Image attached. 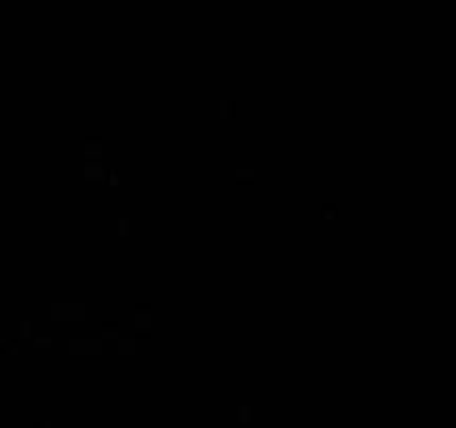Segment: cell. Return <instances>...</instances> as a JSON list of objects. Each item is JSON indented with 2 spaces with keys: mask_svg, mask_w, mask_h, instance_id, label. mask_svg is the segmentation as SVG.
<instances>
[{
  "mask_svg": "<svg viewBox=\"0 0 456 428\" xmlns=\"http://www.w3.org/2000/svg\"><path fill=\"white\" fill-rule=\"evenodd\" d=\"M43 346H47V348L52 346V339H49V337H47V339L40 337V339H38V348H43Z\"/></svg>",
  "mask_w": 456,
  "mask_h": 428,
  "instance_id": "3",
  "label": "cell"
},
{
  "mask_svg": "<svg viewBox=\"0 0 456 428\" xmlns=\"http://www.w3.org/2000/svg\"><path fill=\"white\" fill-rule=\"evenodd\" d=\"M102 328H105L107 334H114L116 330H118V325H116L114 321H105V325H102Z\"/></svg>",
  "mask_w": 456,
  "mask_h": 428,
  "instance_id": "2",
  "label": "cell"
},
{
  "mask_svg": "<svg viewBox=\"0 0 456 428\" xmlns=\"http://www.w3.org/2000/svg\"><path fill=\"white\" fill-rule=\"evenodd\" d=\"M136 337H142V339H147V337H150V330H138V333H136Z\"/></svg>",
  "mask_w": 456,
  "mask_h": 428,
  "instance_id": "6",
  "label": "cell"
},
{
  "mask_svg": "<svg viewBox=\"0 0 456 428\" xmlns=\"http://www.w3.org/2000/svg\"><path fill=\"white\" fill-rule=\"evenodd\" d=\"M321 214H323L325 221H334V218L338 217V208L334 203H325L323 208H321Z\"/></svg>",
  "mask_w": 456,
  "mask_h": 428,
  "instance_id": "1",
  "label": "cell"
},
{
  "mask_svg": "<svg viewBox=\"0 0 456 428\" xmlns=\"http://www.w3.org/2000/svg\"><path fill=\"white\" fill-rule=\"evenodd\" d=\"M138 312H141V315H150V303H142V306H138Z\"/></svg>",
  "mask_w": 456,
  "mask_h": 428,
  "instance_id": "4",
  "label": "cell"
},
{
  "mask_svg": "<svg viewBox=\"0 0 456 428\" xmlns=\"http://www.w3.org/2000/svg\"><path fill=\"white\" fill-rule=\"evenodd\" d=\"M110 185H118V178H116V172H110Z\"/></svg>",
  "mask_w": 456,
  "mask_h": 428,
  "instance_id": "5",
  "label": "cell"
}]
</instances>
